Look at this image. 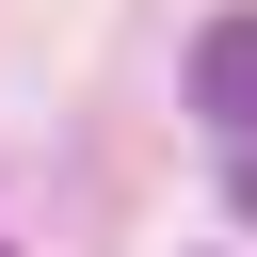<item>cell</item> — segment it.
Listing matches in <instances>:
<instances>
[{"instance_id":"7a4b0ae2","label":"cell","mask_w":257,"mask_h":257,"mask_svg":"<svg viewBox=\"0 0 257 257\" xmlns=\"http://www.w3.org/2000/svg\"><path fill=\"white\" fill-rule=\"evenodd\" d=\"M241 225H257V145H241Z\"/></svg>"},{"instance_id":"6da1fadb","label":"cell","mask_w":257,"mask_h":257,"mask_svg":"<svg viewBox=\"0 0 257 257\" xmlns=\"http://www.w3.org/2000/svg\"><path fill=\"white\" fill-rule=\"evenodd\" d=\"M193 112H209L225 145H257V16H209V32H193Z\"/></svg>"}]
</instances>
